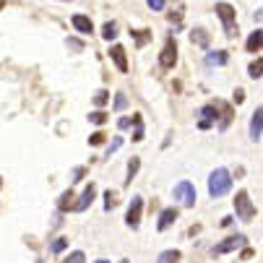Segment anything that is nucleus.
<instances>
[{
    "instance_id": "3",
    "label": "nucleus",
    "mask_w": 263,
    "mask_h": 263,
    "mask_svg": "<svg viewBox=\"0 0 263 263\" xmlns=\"http://www.w3.org/2000/svg\"><path fill=\"white\" fill-rule=\"evenodd\" d=\"M175 198H177L182 206H193V203H196V187H193V182H187V180L177 182V185H175Z\"/></svg>"
},
{
    "instance_id": "29",
    "label": "nucleus",
    "mask_w": 263,
    "mask_h": 263,
    "mask_svg": "<svg viewBox=\"0 0 263 263\" xmlns=\"http://www.w3.org/2000/svg\"><path fill=\"white\" fill-rule=\"evenodd\" d=\"M120 146H123V138H120V136H118V138H115V141H112V143H109V146H107V154H112V152H118V148H120Z\"/></svg>"
},
{
    "instance_id": "24",
    "label": "nucleus",
    "mask_w": 263,
    "mask_h": 263,
    "mask_svg": "<svg viewBox=\"0 0 263 263\" xmlns=\"http://www.w3.org/2000/svg\"><path fill=\"white\" fill-rule=\"evenodd\" d=\"M107 99H109V94H107L104 89H99V91L94 94V104H97V107H104V104H107Z\"/></svg>"
},
{
    "instance_id": "26",
    "label": "nucleus",
    "mask_w": 263,
    "mask_h": 263,
    "mask_svg": "<svg viewBox=\"0 0 263 263\" xmlns=\"http://www.w3.org/2000/svg\"><path fill=\"white\" fill-rule=\"evenodd\" d=\"M65 248H68V240H65V237H58V240L52 242V248H50V250H52V253H63Z\"/></svg>"
},
{
    "instance_id": "20",
    "label": "nucleus",
    "mask_w": 263,
    "mask_h": 263,
    "mask_svg": "<svg viewBox=\"0 0 263 263\" xmlns=\"http://www.w3.org/2000/svg\"><path fill=\"white\" fill-rule=\"evenodd\" d=\"M248 70H250V79H255V81H258V79H260V73H263V60L258 58L255 63H250V68H248Z\"/></svg>"
},
{
    "instance_id": "14",
    "label": "nucleus",
    "mask_w": 263,
    "mask_h": 263,
    "mask_svg": "<svg viewBox=\"0 0 263 263\" xmlns=\"http://www.w3.org/2000/svg\"><path fill=\"white\" fill-rule=\"evenodd\" d=\"M260 42H263V31L255 29V31L250 34V40H248V52H258V50H260Z\"/></svg>"
},
{
    "instance_id": "30",
    "label": "nucleus",
    "mask_w": 263,
    "mask_h": 263,
    "mask_svg": "<svg viewBox=\"0 0 263 263\" xmlns=\"http://www.w3.org/2000/svg\"><path fill=\"white\" fill-rule=\"evenodd\" d=\"M125 104H128L125 94H118V99H115V109H125Z\"/></svg>"
},
{
    "instance_id": "4",
    "label": "nucleus",
    "mask_w": 263,
    "mask_h": 263,
    "mask_svg": "<svg viewBox=\"0 0 263 263\" xmlns=\"http://www.w3.org/2000/svg\"><path fill=\"white\" fill-rule=\"evenodd\" d=\"M235 209H237V216H240L242 221H250V219L255 216V206L250 203V198H248L245 191H240V193L235 196Z\"/></svg>"
},
{
    "instance_id": "1",
    "label": "nucleus",
    "mask_w": 263,
    "mask_h": 263,
    "mask_svg": "<svg viewBox=\"0 0 263 263\" xmlns=\"http://www.w3.org/2000/svg\"><path fill=\"white\" fill-rule=\"evenodd\" d=\"M230 187H232V177H230L227 170L219 167V170L211 172V177H209V196H211V198L227 196V193H230Z\"/></svg>"
},
{
    "instance_id": "17",
    "label": "nucleus",
    "mask_w": 263,
    "mask_h": 263,
    "mask_svg": "<svg viewBox=\"0 0 263 263\" xmlns=\"http://www.w3.org/2000/svg\"><path fill=\"white\" fill-rule=\"evenodd\" d=\"M130 123L136 125V130H133V141H143V120H141V115H133Z\"/></svg>"
},
{
    "instance_id": "23",
    "label": "nucleus",
    "mask_w": 263,
    "mask_h": 263,
    "mask_svg": "<svg viewBox=\"0 0 263 263\" xmlns=\"http://www.w3.org/2000/svg\"><path fill=\"white\" fill-rule=\"evenodd\" d=\"M133 34H136V45L138 47H143L148 40H152V31H133Z\"/></svg>"
},
{
    "instance_id": "5",
    "label": "nucleus",
    "mask_w": 263,
    "mask_h": 263,
    "mask_svg": "<svg viewBox=\"0 0 263 263\" xmlns=\"http://www.w3.org/2000/svg\"><path fill=\"white\" fill-rule=\"evenodd\" d=\"M141 211H143V198H141V196L130 198L128 216H125V221H128V227H130V230H138V224H141Z\"/></svg>"
},
{
    "instance_id": "9",
    "label": "nucleus",
    "mask_w": 263,
    "mask_h": 263,
    "mask_svg": "<svg viewBox=\"0 0 263 263\" xmlns=\"http://www.w3.org/2000/svg\"><path fill=\"white\" fill-rule=\"evenodd\" d=\"M94 196H97V187H94V185H89L86 191L81 193L79 203H73V211H84V209H89V206H91V201H94Z\"/></svg>"
},
{
    "instance_id": "21",
    "label": "nucleus",
    "mask_w": 263,
    "mask_h": 263,
    "mask_svg": "<svg viewBox=\"0 0 263 263\" xmlns=\"http://www.w3.org/2000/svg\"><path fill=\"white\" fill-rule=\"evenodd\" d=\"M138 167H141V159H138V157H133V159H130V164H128V182L138 175Z\"/></svg>"
},
{
    "instance_id": "13",
    "label": "nucleus",
    "mask_w": 263,
    "mask_h": 263,
    "mask_svg": "<svg viewBox=\"0 0 263 263\" xmlns=\"http://www.w3.org/2000/svg\"><path fill=\"white\" fill-rule=\"evenodd\" d=\"M227 60H230V52L227 50H216V52H209L206 55V63L209 65H224Z\"/></svg>"
},
{
    "instance_id": "6",
    "label": "nucleus",
    "mask_w": 263,
    "mask_h": 263,
    "mask_svg": "<svg viewBox=\"0 0 263 263\" xmlns=\"http://www.w3.org/2000/svg\"><path fill=\"white\" fill-rule=\"evenodd\" d=\"M159 63H162V68H172L175 63H177V42L170 40L164 42V50H162V55H159Z\"/></svg>"
},
{
    "instance_id": "31",
    "label": "nucleus",
    "mask_w": 263,
    "mask_h": 263,
    "mask_svg": "<svg viewBox=\"0 0 263 263\" xmlns=\"http://www.w3.org/2000/svg\"><path fill=\"white\" fill-rule=\"evenodd\" d=\"M148 8H154V11H162V8H164V0H148Z\"/></svg>"
},
{
    "instance_id": "11",
    "label": "nucleus",
    "mask_w": 263,
    "mask_h": 263,
    "mask_svg": "<svg viewBox=\"0 0 263 263\" xmlns=\"http://www.w3.org/2000/svg\"><path fill=\"white\" fill-rule=\"evenodd\" d=\"M175 219H177V209H164V211L159 214V224H157V230H159V232L170 230Z\"/></svg>"
},
{
    "instance_id": "22",
    "label": "nucleus",
    "mask_w": 263,
    "mask_h": 263,
    "mask_svg": "<svg viewBox=\"0 0 263 263\" xmlns=\"http://www.w3.org/2000/svg\"><path fill=\"white\" fill-rule=\"evenodd\" d=\"M84 260H86V255H84L81 250H73V253H70V255H68L63 263H84Z\"/></svg>"
},
{
    "instance_id": "19",
    "label": "nucleus",
    "mask_w": 263,
    "mask_h": 263,
    "mask_svg": "<svg viewBox=\"0 0 263 263\" xmlns=\"http://www.w3.org/2000/svg\"><path fill=\"white\" fill-rule=\"evenodd\" d=\"M70 201H76V198H73V191H65V193L60 196V203H58V206H60V211L73 209V203H70Z\"/></svg>"
},
{
    "instance_id": "32",
    "label": "nucleus",
    "mask_w": 263,
    "mask_h": 263,
    "mask_svg": "<svg viewBox=\"0 0 263 263\" xmlns=\"http://www.w3.org/2000/svg\"><path fill=\"white\" fill-rule=\"evenodd\" d=\"M68 47H73V50H84V45H81L79 40H68Z\"/></svg>"
},
{
    "instance_id": "7",
    "label": "nucleus",
    "mask_w": 263,
    "mask_h": 263,
    "mask_svg": "<svg viewBox=\"0 0 263 263\" xmlns=\"http://www.w3.org/2000/svg\"><path fill=\"white\" fill-rule=\"evenodd\" d=\"M240 245H245V235H235V237H227L224 242H219L214 248V255H224V253H230V250H237Z\"/></svg>"
},
{
    "instance_id": "10",
    "label": "nucleus",
    "mask_w": 263,
    "mask_h": 263,
    "mask_svg": "<svg viewBox=\"0 0 263 263\" xmlns=\"http://www.w3.org/2000/svg\"><path fill=\"white\" fill-rule=\"evenodd\" d=\"M109 58H112V63L118 65V70H123V73L128 70V58H125V50L120 45H115V47L109 50Z\"/></svg>"
},
{
    "instance_id": "15",
    "label": "nucleus",
    "mask_w": 263,
    "mask_h": 263,
    "mask_svg": "<svg viewBox=\"0 0 263 263\" xmlns=\"http://www.w3.org/2000/svg\"><path fill=\"white\" fill-rule=\"evenodd\" d=\"M191 40H193L198 47H209V34H206V29H193V31H191Z\"/></svg>"
},
{
    "instance_id": "25",
    "label": "nucleus",
    "mask_w": 263,
    "mask_h": 263,
    "mask_svg": "<svg viewBox=\"0 0 263 263\" xmlns=\"http://www.w3.org/2000/svg\"><path fill=\"white\" fill-rule=\"evenodd\" d=\"M118 206V201H115V191H107V196H104V209L109 211V209H115Z\"/></svg>"
},
{
    "instance_id": "12",
    "label": "nucleus",
    "mask_w": 263,
    "mask_h": 263,
    "mask_svg": "<svg viewBox=\"0 0 263 263\" xmlns=\"http://www.w3.org/2000/svg\"><path fill=\"white\" fill-rule=\"evenodd\" d=\"M70 24L76 26L81 34H91V29H94V24H91L86 16H81V13H76V16H73V18H70Z\"/></svg>"
},
{
    "instance_id": "8",
    "label": "nucleus",
    "mask_w": 263,
    "mask_h": 263,
    "mask_svg": "<svg viewBox=\"0 0 263 263\" xmlns=\"http://www.w3.org/2000/svg\"><path fill=\"white\" fill-rule=\"evenodd\" d=\"M260 123H263V107H255L253 118H250V138L260 141Z\"/></svg>"
},
{
    "instance_id": "34",
    "label": "nucleus",
    "mask_w": 263,
    "mask_h": 263,
    "mask_svg": "<svg viewBox=\"0 0 263 263\" xmlns=\"http://www.w3.org/2000/svg\"><path fill=\"white\" fill-rule=\"evenodd\" d=\"M73 177L81 180V177H84V170H81V167H76V170H73Z\"/></svg>"
},
{
    "instance_id": "36",
    "label": "nucleus",
    "mask_w": 263,
    "mask_h": 263,
    "mask_svg": "<svg viewBox=\"0 0 263 263\" xmlns=\"http://www.w3.org/2000/svg\"><path fill=\"white\" fill-rule=\"evenodd\" d=\"M97 263H109V260H104V258H99V260H97Z\"/></svg>"
},
{
    "instance_id": "35",
    "label": "nucleus",
    "mask_w": 263,
    "mask_h": 263,
    "mask_svg": "<svg viewBox=\"0 0 263 263\" xmlns=\"http://www.w3.org/2000/svg\"><path fill=\"white\" fill-rule=\"evenodd\" d=\"M242 99H245V97H242V89H237V91H235V102H237V104H240V102H242Z\"/></svg>"
},
{
    "instance_id": "18",
    "label": "nucleus",
    "mask_w": 263,
    "mask_h": 263,
    "mask_svg": "<svg viewBox=\"0 0 263 263\" xmlns=\"http://www.w3.org/2000/svg\"><path fill=\"white\" fill-rule=\"evenodd\" d=\"M115 31H118L115 21H109V24H104V26H102V36H104V40H115V36H118Z\"/></svg>"
},
{
    "instance_id": "27",
    "label": "nucleus",
    "mask_w": 263,
    "mask_h": 263,
    "mask_svg": "<svg viewBox=\"0 0 263 263\" xmlns=\"http://www.w3.org/2000/svg\"><path fill=\"white\" fill-rule=\"evenodd\" d=\"M104 120H107L104 112H91V115H89V123H94V125H102Z\"/></svg>"
},
{
    "instance_id": "37",
    "label": "nucleus",
    "mask_w": 263,
    "mask_h": 263,
    "mask_svg": "<svg viewBox=\"0 0 263 263\" xmlns=\"http://www.w3.org/2000/svg\"><path fill=\"white\" fill-rule=\"evenodd\" d=\"M3 6H6V0H0V8H3Z\"/></svg>"
},
{
    "instance_id": "38",
    "label": "nucleus",
    "mask_w": 263,
    "mask_h": 263,
    "mask_svg": "<svg viewBox=\"0 0 263 263\" xmlns=\"http://www.w3.org/2000/svg\"><path fill=\"white\" fill-rule=\"evenodd\" d=\"M120 263H130V260H120Z\"/></svg>"
},
{
    "instance_id": "28",
    "label": "nucleus",
    "mask_w": 263,
    "mask_h": 263,
    "mask_svg": "<svg viewBox=\"0 0 263 263\" xmlns=\"http://www.w3.org/2000/svg\"><path fill=\"white\" fill-rule=\"evenodd\" d=\"M104 138H107V136L97 130V133H91V136H89V143H91V146H99V143H104Z\"/></svg>"
},
{
    "instance_id": "16",
    "label": "nucleus",
    "mask_w": 263,
    "mask_h": 263,
    "mask_svg": "<svg viewBox=\"0 0 263 263\" xmlns=\"http://www.w3.org/2000/svg\"><path fill=\"white\" fill-rule=\"evenodd\" d=\"M157 263H180V250H164L157 258Z\"/></svg>"
},
{
    "instance_id": "39",
    "label": "nucleus",
    "mask_w": 263,
    "mask_h": 263,
    "mask_svg": "<svg viewBox=\"0 0 263 263\" xmlns=\"http://www.w3.org/2000/svg\"><path fill=\"white\" fill-rule=\"evenodd\" d=\"M0 187H3V180H0Z\"/></svg>"
},
{
    "instance_id": "33",
    "label": "nucleus",
    "mask_w": 263,
    "mask_h": 263,
    "mask_svg": "<svg viewBox=\"0 0 263 263\" xmlns=\"http://www.w3.org/2000/svg\"><path fill=\"white\" fill-rule=\"evenodd\" d=\"M118 125L125 130V128H130V120H128V118H120V123H118Z\"/></svg>"
},
{
    "instance_id": "40",
    "label": "nucleus",
    "mask_w": 263,
    "mask_h": 263,
    "mask_svg": "<svg viewBox=\"0 0 263 263\" xmlns=\"http://www.w3.org/2000/svg\"><path fill=\"white\" fill-rule=\"evenodd\" d=\"M36 263H42V260H36Z\"/></svg>"
},
{
    "instance_id": "2",
    "label": "nucleus",
    "mask_w": 263,
    "mask_h": 263,
    "mask_svg": "<svg viewBox=\"0 0 263 263\" xmlns=\"http://www.w3.org/2000/svg\"><path fill=\"white\" fill-rule=\"evenodd\" d=\"M216 16L219 21L224 24V31H227V36H237V21H235V8L230 3H216Z\"/></svg>"
}]
</instances>
